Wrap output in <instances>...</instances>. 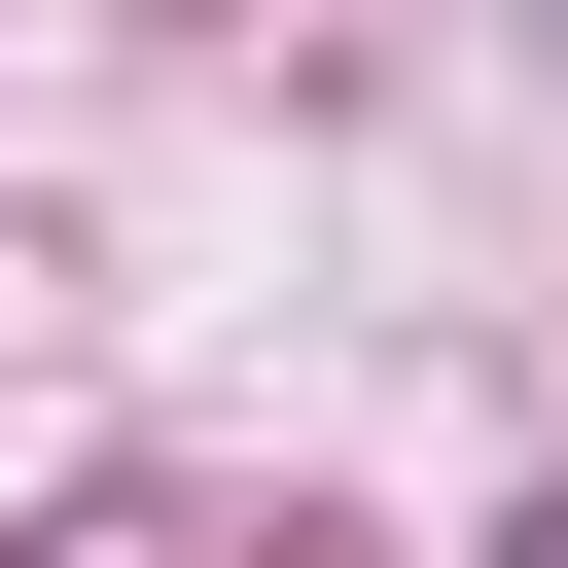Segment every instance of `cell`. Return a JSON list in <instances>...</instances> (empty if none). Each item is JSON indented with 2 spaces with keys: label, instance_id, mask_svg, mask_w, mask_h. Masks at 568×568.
<instances>
[{
  "label": "cell",
  "instance_id": "1",
  "mask_svg": "<svg viewBox=\"0 0 568 568\" xmlns=\"http://www.w3.org/2000/svg\"><path fill=\"white\" fill-rule=\"evenodd\" d=\"M497 568H568V497H532V532H497Z\"/></svg>",
  "mask_w": 568,
  "mask_h": 568
}]
</instances>
